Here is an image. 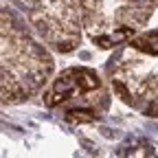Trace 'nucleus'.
<instances>
[{
    "instance_id": "f257e3e1",
    "label": "nucleus",
    "mask_w": 158,
    "mask_h": 158,
    "mask_svg": "<svg viewBox=\"0 0 158 158\" xmlns=\"http://www.w3.org/2000/svg\"><path fill=\"white\" fill-rule=\"evenodd\" d=\"M101 86V79L99 75L92 70V68H66L62 75L55 79V84L51 86V90L46 92V106L48 108H55L62 101L70 99L77 90L79 92H90V90H97Z\"/></svg>"
},
{
    "instance_id": "7ed1b4c3",
    "label": "nucleus",
    "mask_w": 158,
    "mask_h": 158,
    "mask_svg": "<svg viewBox=\"0 0 158 158\" xmlns=\"http://www.w3.org/2000/svg\"><path fill=\"white\" fill-rule=\"evenodd\" d=\"M136 51L141 53H147V55H158V31H149V33H143L134 37L130 42Z\"/></svg>"
},
{
    "instance_id": "39448f33",
    "label": "nucleus",
    "mask_w": 158,
    "mask_h": 158,
    "mask_svg": "<svg viewBox=\"0 0 158 158\" xmlns=\"http://www.w3.org/2000/svg\"><path fill=\"white\" fill-rule=\"evenodd\" d=\"M149 114H152V116H158V101H156V103L149 108Z\"/></svg>"
},
{
    "instance_id": "20e7f679",
    "label": "nucleus",
    "mask_w": 158,
    "mask_h": 158,
    "mask_svg": "<svg viewBox=\"0 0 158 158\" xmlns=\"http://www.w3.org/2000/svg\"><path fill=\"white\" fill-rule=\"evenodd\" d=\"M97 114L92 110H68L66 112V121L70 123H92Z\"/></svg>"
},
{
    "instance_id": "f03ea898",
    "label": "nucleus",
    "mask_w": 158,
    "mask_h": 158,
    "mask_svg": "<svg viewBox=\"0 0 158 158\" xmlns=\"http://www.w3.org/2000/svg\"><path fill=\"white\" fill-rule=\"evenodd\" d=\"M134 35V29L132 27H121L118 31L114 33H108V35H94V44L97 46H101V48H110L118 42H125V40H132Z\"/></svg>"
}]
</instances>
